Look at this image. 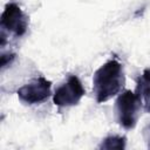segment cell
Returning <instances> with one entry per match:
<instances>
[{"label":"cell","instance_id":"1","mask_svg":"<svg viewBox=\"0 0 150 150\" xmlns=\"http://www.w3.org/2000/svg\"><path fill=\"white\" fill-rule=\"evenodd\" d=\"M125 76L123 64L111 59L102 64L93 77V93L97 103H103L116 96L124 87Z\"/></svg>","mask_w":150,"mask_h":150},{"label":"cell","instance_id":"2","mask_svg":"<svg viewBox=\"0 0 150 150\" xmlns=\"http://www.w3.org/2000/svg\"><path fill=\"white\" fill-rule=\"evenodd\" d=\"M142 104L135 93L131 90H124L121 93L115 102V110L118 124L127 129H134L138 122L141 115Z\"/></svg>","mask_w":150,"mask_h":150},{"label":"cell","instance_id":"3","mask_svg":"<svg viewBox=\"0 0 150 150\" xmlns=\"http://www.w3.org/2000/svg\"><path fill=\"white\" fill-rule=\"evenodd\" d=\"M29 19L15 2H8L0 18L1 36L12 34L15 38H21L27 33Z\"/></svg>","mask_w":150,"mask_h":150},{"label":"cell","instance_id":"4","mask_svg":"<svg viewBox=\"0 0 150 150\" xmlns=\"http://www.w3.org/2000/svg\"><path fill=\"white\" fill-rule=\"evenodd\" d=\"M86 90L82 86V82L76 75H70L64 83H62L53 95V102L60 108H68L76 105Z\"/></svg>","mask_w":150,"mask_h":150},{"label":"cell","instance_id":"5","mask_svg":"<svg viewBox=\"0 0 150 150\" xmlns=\"http://www.w3.org/2000/svg\"><path fill=\"white\" fill-rule=\"evenodd\" d=\"M52 82L45 79L43 76L33 79L28 83L20 87L16 91L19 100L28 105L39 104L46 101L50 96Z\"/></svg>","mask_w":150,"mask_h":150},{"label":"cell","instance_id":"6","mask_svg":"<svg viewBox=\"0 0 150 150\" xmlns=\"http://www.w3.org/2000/svg\"><path fill=\"white\" fill-rule=\"evenodd\" d=\"M146 112H150V68H145L137 79L135 93Z\"/></svg>","mask_w":150,"mask_h":150},{"label":"cell","instance_id":"7","mask_svg":"<svg viewBox=\"0 0 150 150\" xmlns=\"http://www.w3.org/2000/svg\"><path fill=\"white\" fill-rule=\"evenodd\" d=\"M125 144H127V138L124 136L112 135L105 137L98 145V149H124Z\"/></svg>","mask_w":150,"mask_h":150},{"label":"cell","instance_id":"8","mask_svg":"<svg viewBox=\"0 0 150 150\" xmlns=\"http://www.w3.org/2000/svg\"><path fill=\"white\" fill-rule=\"evenodd\" d=\"M15 59V54H8V55H6V54H2V56H1V69H4L8 63H11L13 60Z\"/></svg>","mask_w":150,"mask_h":150}]
</instances>
